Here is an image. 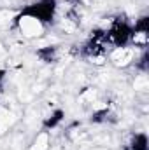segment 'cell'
Wrapping results in <instances>:
<instances>
[{"instance_id": "cell-1", "label": "cell", "mask_w": 149, "mask_h": 150, "mask_svg": "<svg viewBox=\"0 0 149 150\" xmlns=\"http://www.w3.org/2000/svg\"><path fill=\"white\" fill-rule=\"evenodd\" d=\"M58 11V0H35L34 4L27 5L23 9V14H28L32 18L39 19L42 25L51 23Z\"/></svg>"}, {"instance_id": "cell-2", "label": "cell", "mask_w": 149, "mask_h": 150, "mask_svg": "<svg viewBox=\"0 0 149 150\" xmlns=\"http://www.w3.org/2000/svg\"><path fill=\"white\" fill-rule=\"evenodd\" d=\"M105 38L114 47H126L132 40V25L125 19H116L109 30H105Z\"/></svg>"}, {"instance_id": "cell-3", "label": "cell", "mask_w": 149, "mask_h": 150, "mask_svg": "<svg viewBox=\"0 0 149 150\" xmlns=\"http://www.w3.org/2000/svg\"><path fill=\"white\" fill-rule=\"evenodd\" d=\"M16 25H18L19 32H21L25 37H39V35L44 33V25H42L39 19L28 16V14H23V12H21L19 18L16 19Z\"/></svg>"}, {"instance_id": "cell-4", "label": "cell", "mask_w": 149, "mask_h": 150, "mask_svg": "<svg viewBox=\"0 0 149 150\" xmlns=\"http://www.w3.org/2000/svg\"><path fill=\"white\" fill-rule=\"evenodd\" d=\"M148 134L146 133H135L128 143L125 145V150H149V145H148Z\"/></svg>"}, {"instance_id": "cell-5", "label": "cell", "mask_w": 149, "mask_h": 150, "mask_svg": "<svg viewBox=\"0 0 149 150\" xmlns=\"http://www.w3.org/2000/svg\"><path fill=\"white\" fill-rule=\"evenodd\" d=\"M37 56L44 63H54L60 59V49L56 45H46L37 51Z\"/></svg>"}, {"instance_id": "cell-6", "label": "cell", "mask_w": 149, "mask_h": 150, "mask_svg": "<svg viewBox=\"0 0 149 150\" xmlns=\"http://www.w3.org/2000/svg\"><path fill=\"white\" fill-rule=\"evenodd\" d=\"M111 59L116 65H128L132 61V51L128 47H116L111 54Z\"/></svg>"}, {"instance_id": "cell-7", "label": "cell", "mask_w": 149, "mask_h": 150, "mask_svg": "<svg viewBox=\"0 0 149 150\" xmlns=\"http://www.w3.org/2000/svg\"><path fill=\"white\" fill-rule=\"evenodd\" d=\"M63 117H65V112H63V110H60V108L53 110V112L49 113L47 117H44V127H46L47 131L54 129L56 126H60V124H62Z\"/></svg>"}, {"instance_id": "cell-8", "label": "cell", "mask_w": 149, "mask_h": 150, "mask_svg": "<svg viewBox=\"0 0 149 150\" xmlns=\"http://www.w3.org/2000/svg\"><path fill=\"white\" fill-rule=\"evenodd\" d=\"M34 150H47V134H46V133H40L37 136Z\"/></svg>"}, {"instance_id": "cell-9", "label": "cell", "mask_w": 149, "mask_h": 150, "mask_svg": "<svg viewBox=\"0 0 149 150\" xmlns=\"http://www.w3.org/2000/svg\"><path fill=\"white\" fill-rule=\"evenodd\" d=\"M4 79H5V70H2V68H0V84L4 82Z\"/></svg>"}]
</instances>
